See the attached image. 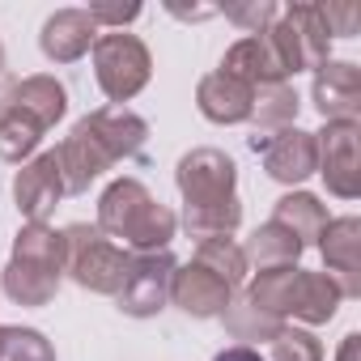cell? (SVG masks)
Segmentation results:
<instances>
[{
	"label": "cell",
	"mask_w": 361,
	"mask_h": 361,
	"mask_svg": "<svg viewBox=\"0 0 361 361\" xmlns=\"http://www.w3.org/2000/svg\"><path fill=\"white\" fill-rule=\"evenodd\" d=\"M174 183L183 192V226L192 238L209 243V238H230L243 226V204L234 196L238 183V166L221 153V149H192L178 157Z\"/></svg>",
	"instance_id": "obj_1"
},
{
	"label": "cell",
	"mask_w": 361,
	"mask_h": 361,
	"mask_svg": "<svg viewBox=\"0 0 361 361\" xmlns=\"http://www.w3.org/2000/svg\"><path fill=\"white\" fill-rule=\"evenodd\" d=\"M98 230L115 243H123V251L132 255H149V251H166L178 217L149 196V188L140 178H115L98 200Z\"/></svg>",
	"instance_id": "obj_2"
},
{
	"label": "cell",
	"mask_w": 361,
	"mask_h": 361,
	"mask_svg": "<svg viewBox=\"0 0 361 361\" xmlns=\"http://www.w3.org/2000/svg\"><path fill=\"white\" fill-rule=\"evenodd\" d=\"M64 276V243L51 226H22L5 268V293L18 306H47Z\"/></svg>",
	"instance_id": "obj_3"
},
{
	"label": "cell",
	"mask_w": 361,
	"mask_h": 361,
	"mask_svg": "<svg viewBox=\"0 0 361 361\" xmlns=\"http://www.w3.org/2000/svg\"><path fill=\"white\" fill-rule=\"evenodd\" d=\"M60 243H64V272L90 289V293H106L115 298L119 285H123V272H128V251L119 243H111L98 226H85V221H73L60 230Z\"/></svg>",
	"instance_id": "obj_4"
},
{
	"label": "cell",
	"mask_w": 361,
	"mask_h": 361,
	"mask_svg": "<svg viewBox=\"0 0 361 361\" xmlns=\"http://www.w3.org/2000/svg\"><path fill=\"white\" fill-rule=\"evenodd\" d=\"M264 39H268V47H272V56H276L285 77L306 73V68L314 73L319 64L331 60L327 56L331 51V35L323 26L319 5H289V9H281L276 22L264 30Z\"/></svg>",
	"instance_id": "obj_5"
},
{
	"label": "cell",
	"mask_w": 361,
	"mask_h": 361,
	"mask_svg": "<svg viewBox=\"0 0 361 361\" xmlns=\"http://www.w3.org/2000/svg\"><path fill=\"white\" fill-rule=\"evenodd\" d=\"M94 77H98V90L123 106L128 98H136L149 77H153V60H149V47L136 39V35H123V30H102L94 39Z\"/></svg>",
	"instance_id": "obj_6"
},
{
	"label": "cell",
	"mask_w": 361,
	"mask_h": 361,
	"mask_svg": "<svg viewBox=\"0 0 361 361\" xmlns=\"http://www.w3.org/2000/svg\"><path fill=\"white\" fill-rule=\"evenodd\" d=\"M361 123L357 119H331L323 132H314V153H319V174L331 196L340 200H357L361 196Z\"/></svg>",
	"instance_id": "obj_7"
},
{
	"label": "cell",
	"mask_w": 361,
	"mask_h": 361,
	"mask_svg": "<svg viewBox=\"0 0 361 361\" xmlns=\"http://www.w3.org/2000/svg\"><path fill=\"white\" fill-rule=\"evenodd\" d=\"M174 255L170 251H149V255H132L123 285L115 293L119 310L132 319H153L157 310H166L170 302V276H174Z\"/></svg>",
	"instance_id": "obj_8"
},
{
	"label": "cell",
	"mask_w": 361,
	"mask_h": 361,
	"mask_svg": "<svg viewBox=\"0 0 361 361\" xmlns=\"http://www.w3.org/2000/svg\"><path fill=\"white\" fill-rule=\"evenodd\" d=\"M251 149L264 157V170L276 183H306L319 166V153H314V132H302L298 123L272 132V136H251Z\"/></svg>",
	"instance_id": "obj_9"
},
{
	"label": "cell",
	"mask_w": 361,
	"mask_h": 361,
	"mask_svg": "<svg viewBox=\"0 0 361 361\" xmlns=\"http://www.w3.org/2000/svg\"><path fill=\"white\" fill-rule=\"evenodd\" d=\"M60 196H64V178H60L56 149L22 161V170L13 174V200H18V213L30 226H47V217L56 213Z\"/></svg>",
	"instance_id": "obj_10"
},
{
	"label": "cell",
	"mask_w": 361,
	"mask_h": 361,
	"mask_svg": "<svg viewBox=\"0 0 361 361\" xmlns=\"http://www.w3.org/2000/svg\"><path fill=\"white\" fill-rule=\"evenodd\" d=\"M319 251L327 264V276L340 285L344 298H361V221L357 217H331L319 234Z\"/></svg>",
	"instance_id": "obj_11"
},
{
	"label": "cell",
	"mask_w": 361,
	"mask_h": 361,
	"mask_svg": "<svg viewBox=\"0 0 361 361\" xmlns=\"http://www.w3.org/2000/svg\"><path fill=\"white\" fill-rule=\"evenodd\" d=\"M56 161H60V178H64V196H81V192H90L94 178H98L102 170L115 166V157L102 149V140H98L81 119H77V128L60 140Z\"/></svg>",
	"instance_id": "obj_12"
},
{
	"label": "cell",
	"mask_w": 361,
	"mask_h": 361,
	"mask_svg": "<svg viewBox=\"0 0 361 361\" xmlns=\"http://www.w3.org/2000/svg\"><path fill=\"white\" fill-rule=\"evenodd\" d=\"M319 115L331 119H357L361 115V68L348 60H327L314 68V90H310Z\"/></svg>",
	"instance_id": "obj_13"
},
{
	"label": "cell",
	"mask_w": 361,
	"mask_h": 361,
	"mask_svg": "<svg viewBox=\"0 0 361 361\" xmlns=\"http://www.w3.org/2000/svg\"><path fill=\"white\" fill-rule=\"evenodd\" d=\"M98 35H102V30L94 26L90 9H60V13H51V18L43 22L39 47H43V56H47L51 64H73V60H81V56L94 47Z\"/></svg>",
	"instance_id": "obj_14"
},
{
	"label": "cell",
	"mask_w": 361,
	"mask_h": 361,
	"mask_svg": "<svg viewBox=\"0 0 361 361\" xmlns=\"http://www.w3.org/2000/svg\"><path fill=\"white\" fill-rule=\"evenodd\" d=\"M230 298H234V289L226 281H217L213 272H204L200 264L174 268V276H170V302L183 306L196 319H221V310L230 306Z\"/></svg>",
	"instance_id": "obj_15"
},
{
	"label": "cell",
	"mask_w": 361,
	"mask_h": 361,
	"mask_svg": "<svg viewBox=\"0 0 361 361\" xmlns=\"http://www.w3.org/2000/svg\"><path fill=\"white\" fill-rule=\"evenodd\" d=\"M98 140H102V149L115 157V161H128V157H140V149H145V140H149V123L136 115V111H128V106H98V111H90L85 119H81Z\"/></svg>",
	"instance_id": "obj_16"
},
{
	"label": "cell",
	"mask_w": 361,
	"mask_h": 361,
	"mask_svg": "<svg viewBox=\"0 0 361 361\" xmlns=\"http://www.w3.org/2000/svg\"><path fill=\"white\" fill-rule=\"evenodd\" d=\"M251 102H255V90L221 68L196 85V106L209 123H243V119H251Z\"/></svg>",
	"instance_id": "obj_17"
},
{
	"label": "cell",
	"mask_w": 361,
	"mask_h": 361,
	"mask_svg": "<svg viewBox=\"0 0 361 361\" xmlns=\"http://www.w3.org/2000/svg\"><path fill=\"white\" fill-rule=\"evenodd\" d=\"M221 73L238 77V81H243V85H251V90L285 81V73H281V64H276V56H272V47H268V39H264V35H247V39H238V43L226 51Z\"/></svg>",
	"instance_id": "obj_18"
},
{
	"label": "cell",
	"mask_w": 361,
	"mask_h": 361,
	"mask_svg": "<svg viewBox=\"0 0 361 361\" xmlns=\"http://www.w3.org/2000/svg\"><path fill=\"white\" fill-rule=\"evenodd\" d=\"M340 302H344V293H340V285H336L327 272H306V268H298L289 319H302L306 327H319V323H327V319L340 310Z\"/></svg>",
	"instance_id": "obj_19"
},
{
	"label": "cell",
	"mask_w": 361,
	"mask_h": 361,
	"mask_svg": "<svg viewBox=\"0 0 361 361\" xmlns=\"http://www.w3.org/2000/svg\"><path fill=\"white\" fill-rule=\"evenodd\" d=\"M5 102L18 106V111H26V115L39 119L43 128H56V123L64 119V111H68V94H64V85H60L56 77H47V73L18 81V85L5 94Z\"/></svg>",
	"instance_id": "obj_20"
},
{
	"label": "cell",
	"mask_w": 361,
	"mask_h": 361,
	"mask_svg": "<svg viewBox=\"0 0 361 361\" xmlns=\"http://www.w3.org/2000/svg\"><path fill=\"white\" fill-rule=\"evenodd\" d=\"M272 221L276 226H285L298 243H302V251L306 247H314L319 243V234L327 230V204L319 200V196H310V192H289V196H281L276 200V213H272Z\"/></svg>",
	"instance_id": "obj_21"
},
{
	"label": "cell",
	"mask_w": 361,
	"mask_h": 361,
	"mask_svg": "<svg viewBox=\"0 0 361 361\" xmlns=\"http://www.w3.org/2000/svg\"><path fill=\"white\" fill-rule=\"evenodd\" d=\"M243 255H247V264H255L259 272H268V268H289V264H298V255H302V243L285 230V226H276V221H264L251 238H247V247H243Z\"/></svg>",
	"instance_id": "obj_22"
},
{
	"label": "cell",
	"mask_w": 361,
	"mask_h": 361,
	"mask_svg": "<svg viewBox=\"0 0 361 361\" xmlns=\"http://www.w3.org/2000/svg\"><path fill=\"white\" fill-rule=\"evenodd\" d=\"M43 123L39 119H30L26 111H18V106H9V102H0V161H26L35 149H39V140H43Z\"/></svg>",
	"instance_id": "obj_23"
},
{
	"label": "cell",
	"mask_w": 361,
	"mask_h": 361,
	"mask_svg": "<svg viewBox=\"0 0 361 361\" xmlns=\"http://www.w3.org/2000/svg\"><path fill=\"white\" fill-rule=\"evenodd\" d=\"M251 119H255V136H272V132L289 128L298 119V94H293V85H285V81L259 85L255 102H251Z\"/></svg>",
	"instance_id": "obj_24"
},
{
	"label": "cell",
	"mask_w": 361,
	"mask_h": 361,
	"mask_svg": "<svg viewBox=\"0 0 361 361\" xmlns=\"http://www.w3.org/2000/svg\"><path fill=\"white\" fill-rule=\"evenodd\" d=\"M192 264H200L204 272H213V276L226 281L230 289H238V285L247 281V272H251V264H247V255H243V243H234V238H209V243H200Z\"/></svg>",
	"instance_id": "obj_25"
},
{
	"label": "cell",
	"mask_w": 361,
	"mask_h": 361,
	"mask_svg": "<svg viewBox=\"0 0 361 361\" xmlns=\"http://www.w3.org/2000/svg\"><path fill=\"white\" fill-rule=\"evenodd\" d=\"M221 323H226V331H230L238 344H251V340H276L281 327H285L281 319H272V314H264L259 306H251L247 293L230 298V306L221 310Z\"/></svg>",
	"instance_id": "obj_26"
},
{
	"label": "cell",
	"mask_w": 361,
	"mask_h": 361,
	"mask_svg": "<svg viewBox=\"0 0 361 361\" xmlns=\"http://www.w3.org/2000/svg\"><path fill=\"white\" fill-rule=\"evenodd\" d=\"M0 361H56V348L35 327H5L0 323Z\"/></svg>",
	"instance_id": "obj_27"
},
{
	"label": "cell",
	"mask_w": 361,
	"mask_h": 361,
	"mask_svg": "<svg viewBox=\"0 0 361 361\" xmlns=\"http://www.w3.org/2000/svg\"><path fill=\"white\" fill-rule=\"evenodd\" d=\"M272 361H323V344L306 327H281L272 340Z\"/></svg>",
	"instance_id": "obj_28"
},
{
	"label": "cell",
	"mask_w": 361,
	"mask_h": 361,
	"mask_svg": "<svg viewBox=\"0 0 361 361\" xmlns=\"http://www.w3.org/2000/svg\"><path fill=\"white\" fill-rule=\"evenodd\" d=\"M276 5L272 0H251V5H226V18L234 22V26H243L247 35H264L272 22H276Z\"/></svg>",
	"instance_id": "obj_29"
},
{
	"label": "cell",
	"mask_w": 361,
	"mask_h": 361,
	"mask_svg": "<svg viewBox=\"0 0 361 361\" xmlns=\"http://www.w3.org/2000/svg\"><path fill=\"white\" fill-rule=\"evenodd\" d=\"M319 13H323V26H327L331 39L357 35V9L353 5H319Z\"/></svg>",
	"instance_id": "obj_30"
},
{
	"label": "cell",
	"mask_w": 361,
	"mask_h": 361,
	"mask_svg": "<svg viewBox=\"0 0 361 361\" xmlns=\"http://www.w3.org/2000/svg\"><path fill=\"white\" fill-rule=\"evenodd\" d=\"M90 18H94V26L102 30V26H128V22H136L140 18V5H90Z\"/></svg>",
	"instance_id": "obj_31"
},
{
	"label": "cell",
	"mask_w": 361,
	"mask_h": 361,
	"mask_svg": "<svg viewBox=\"0 0 361 361\" xmlns=\"http://www.w3.org/2000/svg\"><path fill=\"white\" fill-rule=\"evenodd\" d=\"M213 361H268L255 344H230V348H221Z\"/></svg>",
	"instance_id": "obj_32"
},
{
	"label": "cell",
	"mask_w": 361,
	"mask_h": 361,
	"mask_svg": "<svg viewBox=\"0 0 361 361\" xmlns=\"http://www.w3.org/2000/svg\"><path fill=\"white\" fill-rule=\"evenodd\" d=\"M357 353H361V336H357V331H348V336H344V344H340V353H336V361H357Z\"/></svg>",
	"instance_id": "obj_33"
},
{
	"label": "cell",
	"mask_w": 361,
	"mask_h": 361,
	"mask_svg": "<svg viewBox=\"0 0 361 361\" xmlns=\"http://www.w3.org/2000/svg\"><path fill=\"white\" fill-rule=\"evenodd\" d=\"M0 68H5V47H0Z\"/></svg>",
	"instance_id": "obj_34"
}]
</instances>
